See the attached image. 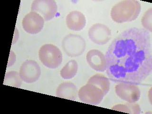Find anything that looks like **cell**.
Listing matches in <instances>:
<instances>
[{"label":"cell","mask_w":152,"mask_h":114,"mask_svg":"<svg viewBox=\"0 0 152 114\" xmlns=\"http://www.w3.org/2000/svg\"><path fill=\"white\" fill-rule=\"evenodd\" d=\"M88 34L89 39L97 45L107 44L111 38L110 29L101 23H96L90 27Z\"/></svg>","instance_id":"9"},{"label":"cell","mask_w":152,"mask_h":114,"mask_svg":"<svg viewBox=\"0 0 152 114\" xmlns=\"http://www.w3.org/2000/svg\"><path fill=\"white\" fill-rule=\"evenodd\" d=\"M114 110L123 112L129 114H139L141 113V108L139 104L135 103H128L126 104H116L111 108Z\"/></svg>","instance_id":"17"},{"label":"cell","mask_w":152,"mask_h":114,"mask_svg":"<svg viewBox=\"0 0 152 114\" xmlns=\"http://www.w3.org/2000/svg\"><path fill=\"white\" fill-rule=\"evenodd\" d=\"M144 29L149 32H152V8H150L144 13L141 20Z\"/></svg>","instance_id":"18"},{"label":"cell","mask_w":152,"mask_h":114,"mask_svg":"<svg viewBox=\"0 0 152 114\" xmlns=\"http://www.w3.org/2000/svg\"><path fill=\"white\" fill-rule=\"evenodd\" d=\"M78 96L83 103L96 106L101 103L105 95L100 88L87 83L79 90Z\"/></svg>","instance_id":"5"},{"label":"cell","mask_w":152,"mask_h":114,"mask_svg":"<svg viewBox=\"0 0 152 114\" xmlns=\"http://www.w3.org/2000/svg\"><path fill=\"white\" fill-rule=\"evenodd\" d=\"M56 95L57 97L75 101L78 95L77 87L72 82H63L57 88Z\"/></svg>","instance_id":"13"},{"label":"cell","mask_w":152,"mask_h":114,"mask_svg":"<svg viewBox=\"0 0 152 114\" xmlns=\"http://www.w3.org/2000/svg\"><path fill=\"white\" fill-rule=\"evenodd\" d=\"M150 32L134 27L123 31L112 41L106 53L107 74L115 83L138 85L152 72Z\"/></svg>","instance_id":"1"},{"label":"cell","mask_w":152,"mask_h":114,"mask_svg":"<svg viewBox=\"0 0 152 114\" xmlns=\"http://www.w3.org/2000/svg\"><path fill=\"white\" fill-rule=\"evenodd\" d=\"M78 70V64L75 60H70L63 66L60 75L64 80H70L74 77Z\"/></svg>","instance_id":"15"},{"label":"cell","mask_w":152,"mask_h":114,"mask_svg":"<svg viewBox=\"0 0 152 114\" xmlns=\"http://www.w3.org/2000/svg\"><path fill=\"white\" fill-rule=\"evenodd\" d=\"M96 86L103 91L106 96L110 89V81L107 77L100 74L93 76L88 80V83Z\"/></svg>","instance_id":"14"},{"label":"cell","mask_w":152,"mask_h":114,"mask_svg":"<svg viewBox=\"0 0 152 114\" xmlns=\"http://www.w3.org/2000/svg\"><path fill=\"white\" fill-rule=\"evenodd\" d=\"M86 60L89 66L97 72H104L107 67L106 56L96 49L90 50L86 55Z\"/></svg>","instance_id":"11"},{"label":"cell","mask_w":152,"mask_h":114,"mask_svg":"<svg viewBox=\"0 0 152 114\" xmlns=\"http://www.w3.org/2000/svg\"><path fill=\"white\" fill-rule=\"evenodd\" d=\"M31 11L42 16L45 21H49L56 15L58 6L54 0H36L32 2Z\"/></svg>","instance_id":"6"},{"label":"cell","mask_w":152,"mask_h":114,"mask_svg":"<svg viewBox=\"0 0 152 114\" xmlns=\"http://www.w3.org/2000/svg\"><path fill=\"white\" fill-rule=\"evenodd\" d=\"M64 52L70 57L80 56L85 50L86 41L78 35L69 34L64 37L62 42Z\"/></svg>","instance_id":"4"},{"label":"cell","mask_w":152,"mask_h":114,"mask_svg":"<svg viewBox=\"0 0 152 114\" xmlns=\"http://www.w3.org/2000/svg\"><path fill=\"white\" fill-rule=\"evenodd\" d=\"M141 11V5L135 0H125L115 4L111 11L113 21L118 23L134 20Z\"/></svg>","instance_id":"2"},{"label":"cell","mask_w":152,"mask_h":114,"mask_svg":"<svg viewBox=\"0 0 152 114\" xmlns=\"http://www.w3.org/2000/svg\"><path fill=\"white\" fill-rule=\"evenodd\" d=\"M116 95L120 99L128 103H135L140 99L141 92L136 85L119 83L115 86Z\"/></svg>","instance_id":"7"},{"label":"cell","mask_w":152,"mask_h":114,"mask_svg":"<svg viewBox=\"0 0 152 114\" xmlns=\"http://www.w3.org/2000/svg\"><path fill=\"white\" fill-rule=\"evenodd\" d=\"M44 20L36 12H31L26 14L22 21L24 30L31 34H36L42 30Z\"/></svg>","instance_id":"10"},{"label":"cell","mask_w":152,"mask_h":114,"mask_svg":"<svg viewBox=\"0 0 152 114\" xmlns=\"http://www.w3.org/2000/svg\"><path fill=\"white\" fill-rule=\"evenodd\" d=\"M19 74L22 81L30 84L34 83L39 79L41 69L37 62L33 60H27L21 65Z\"/></svg>","instance_id":"8"},{"label":"cell","mask_w":152,"mask_h":114,"mask_svg":"<svg viewBox=\"0 0 152 114\" xmlns=\"http://www.w3.org/2000/svg\"><path fill=\"white\" fill-rule=\"evenodd\" d=\"M39 57L43 65L51 69L58 67L63 60L61 50L55 45L51 44L42 46L39 51Z\"/></svg>","instance_id":"3"},{"label":"cell","mask_w":152,"mask_h":114,"mask_svg":"<svg viewBox=\"0 0 152 114\" xmlns=\"http://www.w3.org/2000/svg\"><path fill=\"white\" fill-rule=\"evenodd\" d=\"M22 83L20 74L17 71H10L5 75L4 84L20 88Z\"/></svg>","instance_id":"16"},{"label":"cell","mask_w":152,"mask_h":114,"mask_svg":"<svg viewBox=\"0 0 152 114\" xmlns=\"http://www.w3.org/2000/svg\"><path fill=\"white\" fill-rule=\"evenodd\" d=\"M66 26L69 30L79 31L84 28L86 24V19L84 15L80 11L71 12L66 17Z\"/></svg>","instance_id":"12"}]
</instances>
